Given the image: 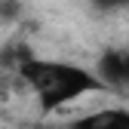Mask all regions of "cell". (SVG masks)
Returning a JSON list of instances; mask_svg holds the SVG:
<instances>
[{"instance_id":"277c9868","label":"cell","mask_w":129,"mask_h":129,"mask_svg":"<svg viewBox=\"0 0 129 129\" xmlns=\"http://www.w3.org/2000/svg\"><path fill=\"white\" fill-rule=\"evenodd\" d=\"M99 9H123V6H129V0H92Z\"/></svg>"},{"instance_id":"7a4b0ae2","label":"cell","mask_w":129,"mask_h":129,"mask_svg":"<svg viewBox=\"0 0 129 129\" xmlns=\"http://www.w3.org/2000/svg\"><path fill=\"white\" fill-rule=\"evenodd\" d=\"M95 77L105 89H126L129 86V49H108L99 64H95Z\"/></svg>"},{"instance_id":"6da1fadb","label":"cell","mask_w":129,"mask_h":129,"mask_svg":"<svg viewBox=\"0 0 129 129\" xmlns=\"http://www.w3.org/2000/svg\"><path fill=\"white\" fill-rule=\"evenodd\" d=\"M19 77L34 89L37 105H40L43 114H55L58 108L83 99V95H89V92L105 89L92 71L80 68V64H71V61L31 58L28 64L19 68Z\"/></svg>"},{"instance_id":"3957f363","label":"cell","mask_w":129,"mask_h":129,"mask_svg":"<svg viewBox=\"0 0 129 129\" xmlns=\"http://www.w3.org/2000/svg\"><path fill=\"white\" fill-rule=\"evenodd\" d=\"M64 129H129V111L126 108H102L92 114H80L68 120Z\"/></svg>"}]
</instances>
